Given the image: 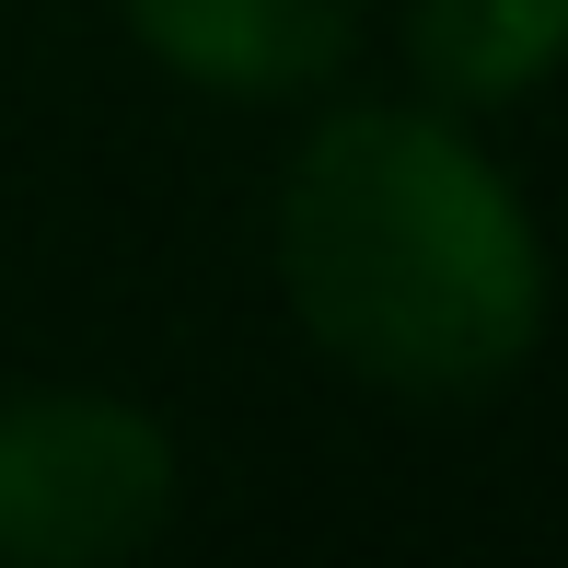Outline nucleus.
Returning <instances> with one entry per match:
<instances>
[{
    "label": "nucleus",
    "instance_id": "1",
    "mask_svg": "<svg viewBox=\"0 0 568 568\" xmlns=\"http://www.w3.org/2000/svg\"><path fill=\"white\" fill-rule=\"evenodd\" d=\"M278 278L359 383L418 406L510 383L546 325V244L523 197L476 163V140L406 105L314 128L278 197Z\"/></svg>",
    "mask_w": 568,
    "mask_h": 568
},
{
    "label": "nucleus",
    "instance_id": "2",
    "mask_svg": "<svg viewBox=\"0 0 568 568\" xmlns=\"http://www.w3.org/2000/svg\"><path fill=\"white\" fill-rule=\"evenodd\" d=\"M174 523V442L116 395H0V557L105 568Z\"/></svg>",
    "mask_w": 568,
    "mask_h": 568
},
{
    "label": "nucleus",
    "instance_id": "3",
    "mask_svg": "<svg viewBox=\"0 0 568 568\" xmlns=\"http://www.w3.org/2000/svg\"><path fill=\"white\" fill-rule=\"evenodd\" d=\"M128 36L197 93H302L359 47V0H128Z\"/></svg>",
    "mask_w": 568,
    "mask_h": 568
},
{
    "label": "nucleus",
    "instance_id": "4",
    "mask_svg": "<svg viewBox=\"0 0 568 568\" xmlns=\"http://www.w3.org/2000/svg\"><path fill=\"white\" fill-rule=\"evenodd\" d=\"M568 59V0H418V70L453 105H510Z\"/></svg>",
    "mask_w": 568,
    "mask_h": 568
}]
</instances>
